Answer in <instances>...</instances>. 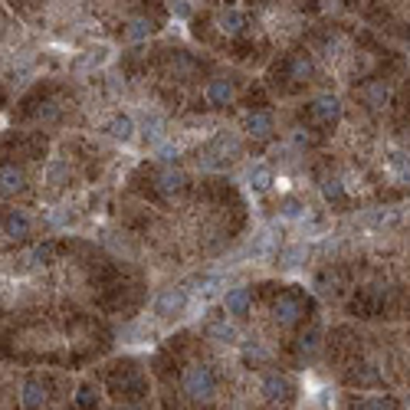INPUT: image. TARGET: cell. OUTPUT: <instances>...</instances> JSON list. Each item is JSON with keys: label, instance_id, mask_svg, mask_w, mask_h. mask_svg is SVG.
<instances>
[{"label": "cell", "instance_id": "obj_1", "mask_svg": "<svg viewBox=\"0 0 410 410\" xmlns=\"http://www.w3.org/2000/svg\"><path fill=\"white\" fill-rule=\"evenodd\" d=\"M184 391L191 400H210V397L217 394V378H214V371L204 365H194L184 371Z\"/></svg>", "mask_w": 410, "mask_h": 410}, {"label": "cell", "instance_id": "obj_2", "mask_svg": "<svg viewBox=\"0 0 410 410\" xmlns=\"http://www.w3.org/2000/svg\"><path fill=\"white\" fill-rule=\"evenodd\" d=\"M191 302V295L187 289H181V286H171V289H161L158 299H155V312L161 315V319H171V315H181L184 308Z\"/></svg>", "mask_w": 410, "mask_h": 410}, {"label": "cell", "instance_id": "obj_3", "mask_svg": "<svg viewBox=\"0 0 410 410\" xmlns=\"http://www.w3.org/2000/svg\"><path fill=\"white\" fill-rule=\"evenodd\" d=\"M27 191V174L14 168V164H3L0 168V194L3 197H14V194H23Z\"/></svg>", "mask_w": 410, "mask_h": 410}, {"label": "cell", "instance_id": "obj_4", "mask_svg": "<svg viewBox=\"0 0 410 410\" xmlns=\"http://www.w3.org/2000/svg\"><path fill=\"white\" fill-rule=\"evenodd\" d=\"M249 306H253V293H249L247 286H234V289L223 293V308H227V315H243Z\"/></svg>", "mask_w": 410, "mask_h": 410}, {"label": "cell", "instance_id": "obj_5", "mask_svg": "<svg viewBox=\"0 0 410 410\" xmlns=\"http://www.w3.org/2000/svg\"><path fill=\"white\" fill-rule=\"evenodd\" d=\"M102 132L109 135V138H115V141H132V138H135V118H132V115H115V118H109Z\"/></svg>", "mask_w": 410, "mask_h": 410}, {"label": "cell", "instance_id": "obj_6", "mask_svg": "<svg viewBox=\"0 0 410 410\" xmlns=\"http://www.w3.org/2000/svg\"><path fill=\"white\" fill-rule=\"evenodd\" d=\"M30 230H33V220H30L23 210H10V214H7V220H3V234L14 236V240H23V236H30Z\"/></svg>", "mask_w": 410, "mask_h": 410}, {"label": "cell", "instance_id": "obj_7", "mask_svg": "<svg viewBox=\"0 0 410 410\" xmlns=\"http://www.w3.org/2000/svg\"><path fill=\"white\" fill-rule=\"evenodd\" d=\"M387 171L400 181V184H410V158L400 151V148H387Z\"/></svg>", "mask_w": 410, "mask_h": 410}, {"label": "cell", "instance_id": "obj_8", "mask_svg": "<svg viewBox=\"0 0 410 410\" xmlns=\"http://www.w3.org/2000/svg\"><path fill=\"white\" fill-rule=\"evenodd\" d=\"M243 125H247L249 138H269V135H273V115H269V112H249V115L243 118Z\"/></svg>", "mask_w": 410, "mask_h": 410}, {"label": "cell", "instance_id": "obj_9", "mask_svg": "<svg viewBox=\"0 0 410 410\" xmlns=\"http://www.w3.org/2000/svg\"><path fill=\"white\" fill-rule=\"evenodd\" d=\"M312 112H315V118H319V122L332 125V122H338V115H341V102H338L335 95H319V99H315V105H312Z\"/></svg>", "mask_w": 410, "mask_h": 410}, {"label": "cell", "instance_id": "obj_10", "mask_svg": "<svg viewBox=\"0 0 410 410\" xmlns=\"http://www.w3.org/2000/svg\"><path fill=\"white\" fill-rule=\"evenodd\" d=\"M43 400H46L43 384H40V381H27V384H23V391H20V404H23V410L43 407Z\"/></svg>", "mask_w": 410, "mask_h": 410}, {"label": "cell", "instance_id": "obj_11", "mask_svg": "<svg viewBox=\"0 0 410 410\" xmlns=\"http://www.w3.org/2000/svg\"><path fill=\"white\" fill-rule=\"evenodd\" d=\"M207 99L214 105H227L234 99V86H230L227 79H210V82H207Z\"/></svg>", "mask_w": 410, "mask_h": 410}, {"label": "cell", "instance_id": "obj_12", "mask_svg": "<svg viewBox=\"0 0 410 410\" xmlns=\"http://www.w3.org/2000/svg\"><path fill=\"white\" fill-rule=\"evenodd\" d=\"M247 181H249V187L253 191H269V184H273V171H269V164H253L247 171Z\"/></svg>", "mask_w": 410, "mask_h": 410}, {"label": "cell", "instance_id": "obj_13", "mask_svg": "<svg viewBox=\"0 0 410 410\" xmlns=\"http://www.w3.org/2000/svg\"><path fill=\"white\" fill-rule=\"evenodd\" d=\"M260 391H263L269 400H279V397L289 394V381H286V378H279V374H266L263 384H260Z\"/></svg>", "mask_w": 410, "mask_h": 410}, {"label": "cell", "instance_id": "obj_14", "mask_svg": "<svg viewBox=\"0 0 410 410\" xmlns=\"http://www.w3.org/2000/svg\"><path fill=\"white\" fill-rule=\"evenodd\" d=\"M299 315H302V312H299V302H295V299H289V295H282V299L276 302V319H279L282 325L299 322Z\"/></svg>", "mask_w": 410, "mask_h": 410}, {"label": "cell", "instance_id": "obj_15", "mask_svg": "<svg viewBox=\"0 0 410 410\" xmlns=\"http://www.w3.org/2000/svg\"><path fill=\"white\" fill-rule=\"evenodd\" d=\"M181 184H184V174H181V171H174V168H164L161 174H158V187H161L164 194L181 191Z\"/></svg>", "mask_w": 410, "mask_h": 410}, {"label": "cell", "instance_id": "obj_16", "mask_svg": "<svg viewBox=\"0 0 410 410\" xmlns=\"http://www.w3.org/2000/svg\"><path fill=\"white\" fill-rule=\"evenodd\" d=\"M207 332L217 338V341H240V332H236V328L227 322V319H220V322H210V325H207Z\"/></svg>", "mask_w": 410, "mask_h": 410}, {"label": "cell", "instance_id": "obj_17", "mask_svg": "<svg viewBox=\"0 0 410 410\" xmlns=\"http://www.w3.org/2000/svg\"><path fill=\"white\" fill-rule=\"evenodd\" d=\"M66 177H69V164H66V161L53 158V161L46 164V181H49V184H62Z\"/></svg>", "mask_w": 410, "mask_h": 410}, {"label": "cell", "instance_id": "obj_18", "mask_svg": "<svg viewBox=\"0 0 410 410\" xmlns=\"http://www.w3.org/2000/svg\"><path fill=\"white\" fill-rule=\"evenodd\" d=\"M302 260H306V247H289L279 253V263L282 266H299Z\"/></svg>", "mask_w": 410, "mask_h": 410}, {"label": "cell", "instance_id": "obj_19", "mask_svg": "<svg viewBox=\"0 0 410 410\" xmlns=\"http://www.w3.org/2000/svg\"><path fill=\"white\" fill-rule=\"evenodd\" d=\"M322 194L328 197V201H341V197H345V184H341V181H325Z\"/></svg>", "mask_w": 410, "mask_h": 410}, {"label": "cell", "instance_id": "obj_20", "mask_svg": "<svg viewBox=\"0 0 410 410\" xmlns=\"http://www.w3.org/2000/svg\"><path fill=\"white\" fill-rule=\"evenodd\" d=\"M308 73H312V59H302V56H299V59L293 62V76H295V79H306Z\"/></svg>", "mask_w": 410, "mask_h": 410}, {"label": "cell", "instance_id": "obj_21", "mask_svg": "<svg viewBox=\"0 0 410 410\" xmlns=\"http://www.w3.org/2000/svg\"><path fill=\"white\" fill-rule=\"evenodd\" d=\"M361 410H394V404H391V400H381V397H374V400H365Z\"/></svg>", "mask_w": 410, "mask_h": 410}]
</instances>
